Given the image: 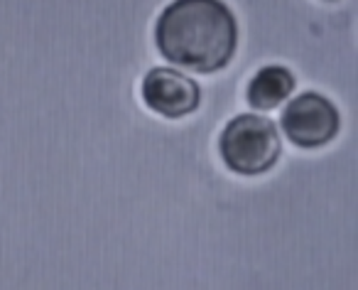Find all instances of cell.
<instances>
[{"mask_svg":"<svg viewBox=\"0 0 358 290\" xmlns=\"http://www.w3.org/2000/svg\"><path fill=\"white\" fill-rule=\"evenodd\" d=\"M155 42L167 62L209 74L231 62L238 25L221 0H174L155 25Z\"/></svg>","mask_w":358,"mask_h":290,"instance_id":"1","label":"cell"},{"mask_svg":"<svg viewBox=\"0 0 358 290\" xmlns=\"http://www.w3.org/2000/svg\"><path fill=\"white\" fill-rule=\"evenodd\" d=\"M219 151L229 170L238 175H260L278 163L282 145L273 120L243 113L236 116L224 128Z\"/></svg>","mask_w":358,"mask_h":290,"instance_id":"2","label":"cell"},{"mask_svg":"<svg viewBox=\"0 0 358 290\" xmlns=\"http://www.w3.org/2000/svg\"><path fill=\"white\" fill-rule=\"evenodd\" d=\"M338 111L327 96L317 91H304L292 99L282 111V130L299 148H319L336 138Z\"/></svg>","mask_w":358,"mask_h":290,"instance_id":"3","label":"cell"},{"mask_svg":"<svg viewBox=\"0 0 358 290\" xmlns=\"http://www.w3.org/2000/svg\"><path fill=\"white\" fill-rule=\"evenodd\" d=\"M201 99V91L194 79L185 76L182 71L159 69L148 71L143 79V101L148 109L155 113L164 116V118H182V116L196 111Z\"/></svg>","mask_w":358,"mask_h":290,"instance_id":"4","label":"cell"},{"mask_svg":"<svg viewBox=\"0 0 358 290\" xmlns=\"http://www.w3.org/2000/svg\"><path fill=\"white\" fill-rule=\"evenodd\" d=\"M292 91H294V76L285 67H265V69H260L250 79L245 96H248V104L253 109L270 111V109H278L285 99H289Z\"/></svg>","mask_w":358,"mask_h":290,"instance_id":"5","label":"cell"}]
</instances>
